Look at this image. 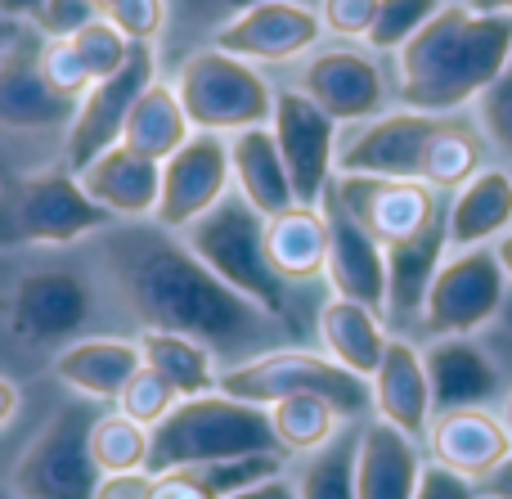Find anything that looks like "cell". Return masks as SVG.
Here are the masks:
<instances>
[{
	"mask_svg": "<svg viewBox=\"0 0 512 499\" xmlns=\"http://www.w3.org/2000/svg\"><path fill=\"white\" fill-rule=\"evenodd\" d=\"M481 158H486V135H481V126L463 122V117H445L441 131L432 135V144H427V153H423L418 180L432 189H463L481 171Z\"/></svg>",
	"mask_w": 512,
	"mask_h": 499,
	"instance_id": "d6a6232c",
	"label": "cell"
},
{
	"mask_svg": "<svg viewBox=\"0 0 512 499\" xmlns=\"http://www.w3.org/2000/svg\"><path fill=\"white\" fill-rule=\"evenodd\" d=\"M248 455H283L270 428V410L234 401L225 392L189 396L158 428L149 432V473H180V468L230 464Z\"/></svg>",
	"mask_w": 512,
	"mask_h": 499,
	"instance_id": "3957f363",
	"label": "cell"
},
{
	"mask_svg": "<svg viewBox=\"0 0 512 499\" xmlns=\"http://www.w3.org/2000/svg\"><path fill=\"white\" fill-rule=\"evenodd\" d=\"M324 36V23L301 0H265L252 5L248 14L230 18L212 32V45L243 63H292L310 54Z\"/></svg>",
	"mask_w": 512,
	"mask_h": 499,
	"instance_id": "e0dca14e",
	"label": "cell"
},
{
	"mask_svg": "<svg viewBox=\"0 0 512 499\" xmlns=\"http://www.w3.org/2000/svg\"><path fill=\"white\" fill-rule=\"evenodd\" d=\"M427 459L414 437L382 419H364L355 437V499H414Z\"/></svg>",
	"mask_w": 512,
	"mask_h": 499,
	"instance_id": "ffe728a7",
	"label": "cell"
},
{
	"mask_svg": "<svg viewBox=\"0 0 512 499\" xmlns=\"http://www.w3.org/2000/svg\"><path fill=\"white\" fill-rule=\"evenodd\" d=\"M427 455L432 464L450 468L468 482H481L512 455V437L504 419H495L490 410H450L436 414L427 428Z\"/></svg>",
	"mask_w": 512,
	"mask_h": 499,
	"instance_id": "44dd1931",
	"label": "cell"
},
{
	"mask_svg": "<svg viewBox=\"0 0 512 499\" xmlns=\"http://www.w3.org/2000/svg\"><path fill=\"white\" fill-rule=\"evenodd\" d=\"M68 41H72V50L81 54V63H86L90 81L113 77V72L126 63V54H131V41H126L108 18H90L86 27H77V32L68 36Z\"/></svg>",
	"mask_w": 512,
	"mask_h": 499,
	"instance_id": "f35d334b",
	"label": "cell"
},
{
	"mask_svg": "<svg viewBox=\"0 0 512 499\" xmlns=\"http://www.w3.org/2000/svg\"><path fill=\"white\" fill-rule=\"evenodd\" d=\"M319 347L328 360H337L342 369H351L355 378H373L387 356V315L369 311L360 302H346V297H328L319 306Z\"/></svg>",
	"mask_w": 512,
	"mask_h": 499,
	"instance_id": "83f0119b",
	"label": "cell"
},
{
	"mask_svg": "<svg viewBox=\"0 0 512 499\" xmlns=\"http://www.w3.org/2000/svg\"><path fill=\"white\" fill-rule=\"evenodd\" d=\"M216 392L261 405V410L279 405L283 396H324L346 423H364L373 410L369 378H355L351 369L328 360L324 351H306V347H270L248 360H234V365L221 369Z\"/></svg>",
	"mask_w": 512,
	"mask_h": 499,
	"instance_id": "8992f818",
	"label": "cell"
},
{
	"mask_svg": "<svg viewBox=\"0 0 512 499\" xmlns=\"http://www.w3.org/2000/svg\"><path fill=\"white\" fill-rule=\"evenodd\" d=\"M468 9L477 14H499V18H512V0H463Z\"/></svg>",
	"mask_w": 512,
	"mask_h": 499,
	"instance_id": "db71d44e",
	"label": "cell"
},
{
	"mask_svg": "<svg viewBox=\"0 0 512 499\" xmlns=\"http://www.w3.org/2000/svg\"><path fill=\"white\" fill-rule=\"evenodd\" d=\"M499 419H504V428H508V437H512V392L504 396V414H499Z\"/></svg>",
	"mask_w": 512,
	"mask_h": 499,
	"instance_id": "6f0895ef",
	"label": "cell"
},
{
	"mask_svg": "<svg viewBox=\"0 0 512 499\" xmlns=\"http://www.w3.org/2000/svg\"><path fill=\"white\" fill-rule=\"evenodd\" d=\"M18 401H23V396H18V387L9 383V378H0V432L18 419Z\"/></svg>",
	"mask_w": 512,
	"mask_h": 499,
	"instance_id": "f5cc1de1",
	"label": "cell"
},
{
	"mask_svg": "<svg viewBox=\"0 0 512 499\" xmlns=\"http://www.w3.org/2000/svg\"><path fill=\"white\" fill-rule=\"evenodd\" d=\"M126 41H158L167 27V0H108L104 14Z\"/></svg>",
	"mask_w": 512,
	"mask_h": 499,
	"instance_id": "60d3db41",
	"label": "cell"
},
{
	"mask_svg": "<svg viewBox=\"0 0 512 499\" xmlns=\"http://www.w3.org/2000/svg\"><path fill=\"white\" fill-rule=\"evenodd\" d=\"M144 365L140 347L131 338H77L68 347L54 351L50 374L68 387L81 401H117L122 387L131 383V374Z\"/></svg>",
	"mask_w": 512,
	"mask_h": 499,
	"instance_id": "d4e9b609",
	"label": "cell"
},
{
	"mask_svg": "<svg viewBox=\"0 0 512 499\" xmlns=\"http://www.w3.org/2000/svg\"><path fill=\"white\" fill-rule=\"evenodd\" d=\"M445 252H450V225H445L441 203L427 230L387 248V324H409L423 315L427 288H432L436 270L445 266Z\"/></svg>",
	"mask_w": 512,
	"mask_h": 499,
	"instance_id": "484cf974",
	"label": "cell"
},
{
	"mask_svg": "<svg viewBox=\"0 0 512 499\" xmlns=\"http://www.w3.org/2000/svg\"><path fill=\"white\" fill-rule=\"evenodd\" d=\"M153 499H212V491L198 482L194 468H180V473L153 477Z\"/></svg>",
	"mask_w": 512,
	"mask_h": 499,
	"instance_id": "c3c4849f",
	"label": "cell"
},
{
	"mask_svg": "<svg viewBox=\"0 0 512 499\" xmlns=\"http://www.w3.org/2000/svg\"><path fill=\"white\" fill-rule=\"evenodd\" d=\"M504 293H508V275L499 266L495 248L454 252L436 270L418 324H423L427 338H472L481 324H490L499 315Z\"/></svg>",
	"mask_w": 512,
	"mask_h": 499,
	"instance_id": "30bf717a",
	"label": "cell"
},
{
	"mask_svg": "<svg viewBox=\"0 0 512 499\" xmlns=\"http://www.w3.org/2000/svg\"><path fill=\"white\" fill-rule=\"evenodd\" d=\"M113 405H117V414H126L131 423H140V428L153 432V428H158V423L180 405V392H176V387H171L153 365H140Z\"/></svg>",
	"mask_w": 512,
	"mask_h": 499,
	"instance_id": "8d00e7d4",
	"label": "cell"
},
{
	"mask_svg": "<svg viewBox=\"0 0 512 499\" xmlns=\"http://www.w3.org/2000/svg\"><path fill=\"white\" fill-rule=\"evenodd\" d=\"M0 499H18L14 491H9V486H0Z\"/></svg>",
	"mask_w": 512,
	"mask_h": 499,
	"instance_id": "680465c9",
	"label": "cell"
},
{
	"mask_svg": "<svg viewBox=\"0 0 512 499\" xmlns=\"http://www.w3.org/2000/svg\"><path fill=\"white\" fill-rule=\"evenodd\" d=\"M230 499H297V482H292V477H283V473H274V477H265V482H252L248 491H239V495H230Z\"/></svg>",
	"mask_w": 512,
	"mask_h": 499,
	"instance_id": "681fc988",
	"label": "cell"
},
{
	"mask_svg": "<svg viewBox=\"0 0 512 499\" xmlns=\"http://www.w3.org/2000/svg\"><path fill=\"white\" fill-rule=\"evenodd\" d=\"M95 14L90 0H45L41 14H36V32L41 36H72L77 27H86Z\"/></svg>",
	"mask_w": 512,
	"mask_h": 499,
	"instance_id": "f6af8a7d",
	"label": "cell"
},
{
	"mask_svg": "<svg viewBox=\"0 0 512 499\" xmlns=\"http://www.w3.org/2000/svg\"><path fill=\"white\" fill-rule=\"evenodd\" d=\"M378 5L382 0H319V23L328 36L342 41H369L373 23H378Z\"/></svg>",
	"mask_w": 512,
	"mask_h": 499,
	"instance_id": "7bdbcfd3",
	"label": "cell"
},
{
	"mask_svg": "<svg viewBox=\"0 0 512 499\" xmlns=\"http://www.w3.org/2000/svg\"><path fill=\"white\" fill-rule=\"evenodd\" d=\"M180 239L189 243L198 261L221 279L225 288H234L239 297H248L252 306H261L265 315H274L279 324L292 329V306H288V284L274 275L270 257H265V216L248 207V198L225 194L207 216H198Z\"/></svg>",
	"mask_w": 512,
	"mask_h": 499,
	"instance_id": "5b68a950",
	"label": "cell"
},
{
	"mask_svg": "<svg viewBox=\"0 0 512 499\" xmlns=\"http://www.w3.org/2000/svg\"><path fill=\"white\" fill-rule=\"evenodd\" d=\"M328 194L382 243V248H396V243L414 239L418 230L432 225V216L441 212V198L432 185L423 180H378V176H333Z\"/></svg>",
	"mask_w": 512,
	"mask_h": 499,
	"instance_id": "2e32d148",
	"label": "cell"
},
{
	"mask_svg": "<svg viewBox=\"0 0 512 499\" xmlns=\"http://www.w3.org/2000/svg\"><path fill=\"white\" fill-rule=\"evenodd\" d=\"M355 437L360 428L346 423L324 450L306 455L297 473V499H355Z\"/></svg>",
	"mask_w": 512,
	"mask_h": 499,
	"instance_id": "e575fe53",
	"label": "cell"
},
{
	"mask_svg": "<svg viewBox=\"0 0 512 499\" xmlns=\"http://www.w3.org/2000/svg\"><path fill=\"white\" fill-rule=\"evenodd\" d=\"M512 59V18L445 5L414 41L396 50V99L409 113L459 117Z\"/></svg>",
	"mask_w": 512,
	"mask_h": 499,
	"instance_id": "7a4b0ae2",
	"label": "cell"
},
{
	"mask_svg": "<svg viewBox=\"0 0 512 499\" xmlns=\"http://www.w3.org/2000/svg\"><path fill=\"white\" fill-rule=\"evenodd\" d=\"M90 459L99 473H140L149 468V428L131 423L126 414H95L90 423Z\"/></svg>",
	"mask_w": 512,
	"mask_h": 499,
	"instance_id": "d590c367",
	"label": "cell"
},
{
	"mask_svg": "<svg viewBox=\"0 0 512 499\" xmlns=\"http://www.w3.org/2000/svg\"><path fill=\"white\" fill-rule=\"evenodd\" d=\"M234 189L230 140L212 131H194L180 153L162 162V194L153 221L171 234H185L198 216H207Z\"/></svg>",
	"mask_w": 512,
	"mask_h": 499,
	"instance_id": "5bb4252c",
	"label": "cell"
},
{
	"mask_svg": "<svg viewBox=\"0 0 512 499\" xmlns=\"http://www.w3.org/2000/svg\"><path fill=\"white\" fill-rule=\"evenodd\" d=\"M324 216H328V284L333 297L360 302L369 311L387 315V248L337 203L333 194H324Z\"/></svg>",
	"mask_w": 512,
	"mask_h": 499,
	"instance_id": "d6986e66",
	"label": "cell"
},
{
	"mask_svg": "<svg viewBox=\"0 0 512 499\" xmlns=\"http://www.w3.org/2000/svg\"><path fill=\"white\" fill-rule=\"evenodd\" d=\"M90 405L95 401L63 405L18 455L14 477H9V491L18 499H95L104 473L90 459V423H95Z\"/></svg>",
	"mask_w": 512,
	"mask_h": 499,
	"instance_id": "9c48e42d",
	"label": "cell"
},
{
	"mask_svg": "<svg viewBox=\"0 0 512 499\" xmlns=\"http://www.w3.org/2000/svg\"><path fill=\"white\" fill-rule=\"evenodd\" d=\"M144 365H153L171 387L180 392V401L189 396H207L221 383V360H216L212 347H203L198 338H185V333H167V329H140L135 338Z\"/></svg>",
	"mask_w": 512,
	"mask_h": 499,
	"instance_id": "4dcf8cb0",
	"label": "cell"
},
{
	"mask_svg": "<svg viewBox=\"0 0 512 499\" xmlns=\"http://www.w3.org/2000/svg\"><path fill=\"white\" fill-rule=\"evenodd\" d=\"M14 36H23V23H14V18L0 14V45H9Z\"/></svg>",
	"mask_w": 512,
	"mask_h": 499,
	"instance_id": "9f6ffc18",
	"label": "cell"
},
{
	"mask_svg": "<svg viewBox=\"0 0 512 499\" xmlns=\"http://www.w3.org/2000/svg\"><path fill=\"white\" fill-rule=\"evenodd\" d=\"M270 428L283 455H315L324 450L337 432L346 428V419L324 401V396H283L279 405H270Z\"/></svg>",
	"mask_w": 512,
	"mask_h": 499,
	"instance_id": "836d02e7",
	"label": "cell"
},
{
	"mask_svg": "<svg viewBox=\"0 0 512 499\" xmlns=\"http://www.w3.org/2000/svg\"><path fill=\"white\" fill-rule=\"evenodd\" d=\"M252 5H265V0H167V23L194 27V32H216L230 18L248 14Z\"/></svg>",
	"mask_w": 512,
	"mask_h": 499,
	"instance_id": "ee69618b",
	"label": "cell"
},
{
	"mask_svg": "<svg viewBox=\"0 0 512 499\" xmlns=\"http://www.w3.org/2000/svg\"><path fill=\"white\" fill-rule=\"evenodd\" d=\"M95 499H153V473H104L95 486Z\"/></svg>",
	"mask_w": 512,
	"mask_h": 499,
	"instance_id": "7dc6e473",
	"label": "cell"
},
{
	"mask_svg": "<svg viewBox=\"0 0 512 499\" xmlns=\"http://www.w3.org/2000/svg\"><path fill=\"white\" fill-rule=\"evenodd\" d=\"M297 90L315 108H324L337 126H360L387 108V77H382L378 59L351 45H333V50H315L301 63Z\"/></svg>",
	"mask_w": 512,
	"mask_h": 499,
	"instance_id": "9a60e30c",
	"label": "cell"
},
{
	"mask_svg": "<svg viewBox=\"0 0 512 499\" xmlns=\"http://www.w3.org/2000/svg\"><path fill=\"white\" fill-rule=\"evenodd\" d=\"M158 81V50L153 41H131V54L126 63L113 72V77L95 81V86L81 95L77 117L63 135H68V171H86L90 162L104 149L122 144V126L131 117L135 99Z\"/></svg>",
	"mask_w": 512,
	"mask_h": 499,
	"instance_id": "8fae6325",
	"label": "cell"
},
{
	"mask_svg": "<svg viewBox=\"0 0 512 499\" xmlns=\"http://www.w3.org/2000/svg\"><path fill=\"white\" fill-rule=\"evenodd\" d=\"M77 180L113 221H153V212H158L162 162L144 158L126 144L104 149L86 171H77Z\"/></svg>",
	"mask_w": 512,
	"mask_h": 499,
	"instance_id": "7402d4cb",
	"label": "cell"
},
{
	"mask_svg": "<svg viewBox=\"0 0 512 499\" xmlns=\"http://www.w3.org/2000/svg\"><path fill=\"white\" fill-rule=\"evenodd\" d=\"M194 135L185 108H180V95L171 90V81H153L140 99H135L131 117L122 126V144L153 162H167L171 153H180Z\"/></svg>",
	"mask_w": 512,
	"mask_h": 499,
	"instance_id": "1f68e13d",
	"label": "cell"
},
{
	"mask_svg": "<svg viewBox=\"0 0 512 499\" xmlns=\"http://www.w3.org/2000/svg\"><path fill=\"white\" fill-rule=\"evenodd\" d=\"M445 117L432 113H378L369 122L337 135V176H378V180H418L423 153Z\"/></svg>",
	"mask_w": 512,
	"mask_h": 499,
	"instance_id": "4fadbf2b",
	"label": "cell"
},
{
	"mask_svg": "<svg viewBox=\"0 0 512 499\" xmlns=\"http://www.w3.org/2000/svg\"><path fill=\"white\" fill-rule=\"evenodd\" d=\"M441 9H445V0H382L378 23H373V32H369V45L373 50H400V45L414 41Z\"/></svg>",
	"mask_w": 512,
	"mask_h": 499,
	"instance_id": "74e56055",
	"label": "cell"
},
{
	"mask_svg": "<svg viewBox=\"0 0 512 499\" xmlns=\"http://www.w3.org/2000/svg\"><path fill=\"white\" fill-rule=\"evenodd\" d=\"M477 495H481V499H512V455H508L490 477H481V482H477Z\"/></svg>",
	"mask_w": 512,
	"mask_h": 499,
	"instance_id": "f907efd6",
	"label": "cell"
},
{
	"mask_svg": "<svg viewBox=\"0 0 512 499\" xmlns=\"http://www.w3.org/2000/svg\"><path fill=\"white\" fill-rule=\"evenodd\" d=\"M90 5H95V14H104V5H108V0H90Z\"/></svg>",
	"mask_w": 512,
	"mask_h": 499,
	"instance_id": "91938a15",
	"label": "cell"
},
{
	"mask_svg": "<svg viewBox=\"0 0 512 499\" xmlns=\"http://www.w3.org/2000/svg\"><path fill=\"white\" fill-rule=\"evenodd\" d=\"M265 257L283 284H310L328 266V216L324 207L292 203L265 221Z\"/></svg>",
	"mask_w": 512,
	"mask_h": 499,
	"instance_id": "f1b7e54d",
	"label": "cell"
},
{
	"mask_svg": "<svg viewBox=\"0 0 512 499\" xmlns=\"http://www.w3.org/2000/svg\"><path fill=\"white\" fill-rule=\"evenodd\" d=\"M230 171H234V189L239 198H248V207L270 221V216L288 212L292 198V180L283 167V153L274 144L270 126H252V131L230 135Z\"/></svg>",
	"mask_w": 512,
	"mask_h": 499,
	"instance_id": "f546056e",
	"label": "cell"
},
{
	"mask_svg": "<svg viewBox=\"0 0 512 499\" xmlns=\"http://www.w3.org/2000/svg\"><path fill=\"white\" fill-rule=\"evenodd\" d=\"M477 126L486 135V144L512 153V59L508 68L499 72V81L477 99Z\"/></svg>",
	"mask_w": 512,
	"mask_h": 499,
	"instance_id": "b9f144b4",
	"label": "cell"
},
{
	"mask_svg": "<svg viewBox=\"0 0 512 499\" xmlns=\"http://www.w3.org/2000/svg\"><path fill=\"white\" fill-rule=\"evenodd\" d=\"M414 499H481V495H477V482H468V477L450 473L441 464H427L423 486H418Z\"/></svg>",
	"mask_w": 512,
	"mask_h": 499,
	"instance_id": "bcb514c9",
	"label": "cell"
},
{
	"mask_svg": "<svg viewBox=\"0 0 512 499\" xmlns=\"http://www.w3.org/2000/svg\"><path fill=\"white\" fill-rule=\"evenodd\" d=\"M41 41L23 32L0 45V131H68L77 117V104L41 77Z\"/></svg>",
	"mask_w": 512,
	"mask_h": 499,
	"instance_id": "ac0fdd59",
	"label": "cell"
},
{
	"mask_svg": "<svg viewBox=\"0 0 512 499\" xmlns=\"http://www.w3.org/2000/svg\"><path fill=\"white\" fill-rule=\"evenodd\" d=\"M373 387V419L391 423L400 428L405 437H427L436 419V405H432V383H427V365H423V351L405 338H391L387 342V356H382L378 374L369 378Z\"/></svg>",
	"mask_w": 512,
	"mask_h": 499,
	"instance_id": "603a6c76",
	"label": "cell"
},
{
	"mask_svg": "<svg viewBox=\"0 0 512 499\" xmlns=\"http://www.w3.org/2000/svg\"><path fill=\"white\" fill-rule=\"evenodd\" d=\"M495 257H499V266H504V275H508V284H512V230L495 243Z\"/></svg>",
	"mask_w": 512,
	"mask_h": 499,
	"instance_id": "11a10c76",
	"label": "cell"
},
{
	"mask_svg": "<svg viewBox=\"0 0 512 499\" xmlns=\"http://www.w3.org/2000/svg\"><path fill=\"white\" fill-rule=\"evenodd\" d=\"M445 225H450V252L486 248L490 239H504L512 230V176L504 167H481L445 203Z\"/></svg>",
	"mask_w": 512,
	"mask_h": 499,
	"instance_id": "4316f807",
	"label": "cell"
},
{
	"mask_svg": "<svg viewBox=\"0 0 512 499\" xmlns=\"http://www.w3.org/2000/svg\"><path fill=\"white\" fill-rule=\"evenodd\" d=\"M41 77L50 81V90H59V95L72 99V104H81V95L95 86L68 36H45L41 41Z\"/></svg>",
	"mask_w": 512,
	"mask_h": 499,
	"instance_id": "ab89813d",
	"label": "cell"
},
{
	"mask_svg": "<svg viewBox=\"0 0 512 499\" xmlns=\"http://www.w3.org/2000/svg\"><path fill=\"white\" fill-rule=\"evenodd\" d=\"M113 225L117 221L81 189L77 171L68 167L0 180V252L77 248Z\"/></svg>",
	"mask_w": 512,
	"mask_h": 499,
	"instance_id": "277c9868",
	"label": "cell"
},
{
	"mask_svg": "<svg viewBox=\"0 0 512 499\" xmlns=\"http://www.w3.org/2000/svg\"><path fill=\"white\" fill-rule=\"evenodd\" d=\"M90 252H95V279L104 284V293L140 329L198 338L216 351V360H230V365L279 347V333H288V324L225 288L189 252V243L162 230L158 221H117L113 230L90 239Z\"/></svg>",
	"mask_w": 512,
	"mask_h": 499,
	"instance_id": "6da1fadb",
	"label": "cell"
},
{
	"mask_svg": "<svg viewBox=\"0 0 512 499\" xmlns=\"http://www.w3.org/2000/svg\"><path fill=\"white\" fill-rule=\"evenodd\" d=\"M270 135L288 167L292 198L301 207H319L337 176V122L292 86L274 95Z\"/></svg>",
	"mask_w": 512,
	"mask_h": 499,
	"instance_id": "7c38bea8",
	"label": "cell"
},
{
	"mask_svg": "<svg viewBox=\"0 0 512 499\" xmlns=\"http://www.w3.org/2000/svg\"><path fill=\"white\" fill-rule=\"evenodd\" d=\"M436 414L486 410L499 396V369L472 338H432L423 351Z\"/></svg>",
	"mask_w": 512,
	"mask_h": 499,
	"instance_id": "cb8c5ba5",
	"label": "cell"
},
{
	"mask_svg": "<svg viewBox=\"0 0 512 499\" xmlns=\"http://www.w3.org/2000/svg\"><path fill=\"white\" fill-rule=\"evenodd\" d=\"M99 306L95 275L77 266H36L14 284L5 302V324L23 347H68L86 338Z\"/></svg>",
	"mask_w": 512,
	"mask_h": 499,
	"instance_id": "ba28073f",
	"label": "cell"
},
{
	"mask_svg": "<svg viewBox=\"0 0 512 499\" xmlns=\"http://www.w3.org/2000/svg\"><path fill=\"white\" fill-rule=\"evenodd\" d=\"M171 90L180 95V108L194 131L239 135L252 126H270L274 113V90L265 86L261 72L216 45L189 54L176 68Z\"/></svg>",
	"mask_w": 512,
	"mask_h": 499,
	"instance_id": "52a82bcc",
	"label": "cell"
},
{
	"mask_svg": "<svg viewBox=\"0 0 512 499\" xmlns=\"http://www.w3.org/2000/svg\"><path fill=\"white\" fill-rule=\"evenodd\" d=\"M41 5H45V0H0V14L14 18V23H36Z\"/></svg>",
	"mask_w": 512,
	"mask_h": 499,
	"instance_id": "816d5d0a",
	"label": "cell"
}]
</instances>
